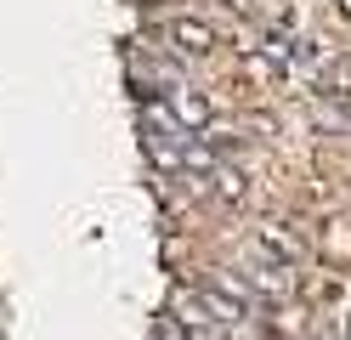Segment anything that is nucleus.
Segmentation results:
<instances>
[{
  "label": "nucleus",
  "mask_w": 351,
  "mask_h": 340,
  "mask_svg": "<svg viewBox=\"0 0 351 340\" xmlns=\"http://www.w3.org/2000/svg\"><path fill=\"white\" fill-rule=\"evenodd\" d=\"M176 45H182V52H210V29L204 23H176Z\"/></svg>",
  "instance_id": "obj_1"
}]
</instances>
